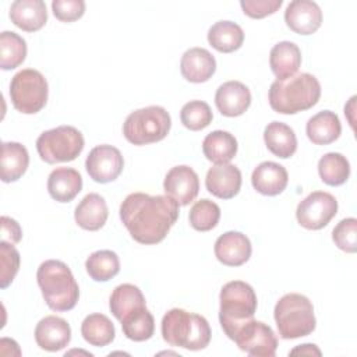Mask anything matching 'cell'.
I'll use <instances>...</instances> for the list:
<instances>
[{
	"instance_id": "obj_29",
	"label": "cell",
	"mask_w": 357,
	"mask_h": 357,
	"mask_svg": "<svg viewBox=\"0 0 357 357\" xmlns=\"http://www.w3.org/2000/svg\"><path fill=\"white\" fill-rule=\"evenodd\" d=\"M208 42L220 53H231L241 47L244 32L241 26L233 21H218L208 31Z\"/></svg>"
},
{
	"instance_id": "obj_23",
	"label": "cell",
	"mask_w": 357,
	"mask_h": 357,
	"mask_svg": "<svg viewBox=\"0 0 357 357\" xmlns=\"http://www.w3.org/2000/svg\"><path fill=\"white\" fill-rule=\"evenodd\" d=\"M82 190V177L73 167H57L47 177L49 195L57 202H70Z\"/></svg>"
},
{
	"instance_id": "obj_15",
	"label": "cell",
	"mask_w": 357,
	"mask_h": 357,
	"mask_svg": "<svg viewBox=\"0 0 357 357\" xmlns=\"http://www.w3.org/2000/svg\"><path fill=\"white\" fill-rule=\"evenodd\" d=\"M205 185L212 195L220 199H230L241 188V172L230 163L215 165L206 173Z\"/></svg>"
},
{
	"instance_id": "obj_31",
	"label": "cell",
	"mask_w": 357,
	"mask_h": 357,
	"mask_svg": "<svg viewBox=\"0 0 357 357\" xmlns=\"http://www.w3.org/2000/svg\"><path fill=\"white\" fill-rule=\"evenodd\" d=\"M81 335L86 343L95 347H105L114 340V325L112 321L99 312L89 314L81 324Z\"/></svg>"
},
{
	"instance_id": "obj_30",
	"label": "cell",
	"mask_w": 357,
	"mask_h": 357,
	"mask_svg": "<svg viewBox=\"0 0 357 357\" xmlns=\"http://www.w3.org/2000/svg\"><path fill=\"white\" fill-rule=\"evenodd\" d=\"M145 305L146 304L142 291L139 287L131 283L119 284L110 294L109 300V308L119 321H121L131 311Z\"/></svg>"
},
{
	"instance_id": "obj_10",
	"label": "cell",
	"mask_w": 357,
	"mask_h": 357,
	"mask_svg": "<svg viewBox=\"0 0 357 357\" xmlns=\"http://www.w3.org/2000/svg\"><path fill=\"white\" fill-rule=\"evenodd\" d=\"M231 340L236 342L240 350L255 357H273L278 349V339L272 328L254 318L241 324Z\"/></svg>"
},
{
	"instance_id": "obj_2",
	"label": "cell",
	"mask_w": 357,
	"mask_h": 357,
	"mask_svg": "<svg viewBox=\"0 0 357 357\" xmlns=\"http://www.w3.org/2000/svg\"><path fill=\"white\" fill-rule=\"evenodd\" d=\"M321 98L319 81L308 73L294 74L286 79H276L271 84L268 100L276 113L296 114L308 110Z\"/></svg>"
},
{
	"instance_id": "obj_9",
	"label": "cell",
	"mask_w": 357,
	"mask_h": 357,
	"mask_svg": "<svg viewBox=\"0 0 357 357\" xmlns=\"http://www.w3.org/2000/svg\"><path fill=\"white\" fill-rule=\"evenodd\" d=\"M49 95L46 78L33 68L18 71L10 82V99L15 110L24 114H35L40 112Z\"/></svg>"
},
{
	"instance_id": "obj_6",
	"label": "cell",
	"mask_w": 357,
	"mask_h": 357,
	"mask_svg": "<svg viewBox=\"0 0 357 357\" xmlns=\"http://www.w3.org/2000/svg\"><path fill=\"white\" fill-rule=\"evenodd\" d=\"M219 301V321L223 332L231 339L241 324L254 318L257 311V294L248 283L233 280L222 287Z\"/></svg>"
},
{
	"instance_id": "obj_17",
	"label": "cell",
	"mask_w": 357,
	"mask_h": 357,
	"mask_svg": "<svg viewBox=\"0 0 357 357\" xmlns=\"http://www.w3.org/2000/svg\"><path fill=\"white\" fill-rule=\"evenodd\" d=\"M36 344L46 351H59L71 340V328L68 322L56 315L42 318L35 328Z\"/></svg>"
},
{
	"instance_id": "obj_43",
	"label": "cell",
	"mask_w": 357,
	"mask_h": 357,
	"mask_svg": "<svg viewBox=\"0 0 357 357\" xmlns=\"http://www.w3.org/2000/svg\"><path fill=\"white\" fill-rule=\"evenodd\" d=\"M297 353H301V354H310V356H312V354L321 356V350H319L315 344H310V343H307V344H301V346H298V347H296V349H293V350L290 351V354H297Z\"/></svg>"
},
{
	"instance_id": "obj_39",
	"label": "cell",
	"mask_w": 357,
	"mask_h": 357,
	"mask_svg": "<svg viewBox=\"0 0 357 357\" xmlns=\"http://www.w3.org/2000/svg\"><path fill=\"white\" fill-rule=\"evenodd\" d=\"M332 240L337 248L344 252H356L357 250V219H342L332 230Z\"/></svg>"
},
{
	"instance_id": "obj_19",
	"label": "cell",
	"mask_w": 357,
	"mask_h": 357,
	"mask_svg": "<svg viewBox=\"0 0 357 357\" xmlns=\"http://www.w3.org/2000/svg\"><path fill=\"white\" fill-rule=\"evenodd\" d=\"M180 71L190 82H206L216 71V60L209 50L204 47H191L181 56Z\"/></svg>"
},
{
	"instance_id": "obj_25",
	"label": "cell",
	"mask_w": 357,
	"mask_h": 357,
	"mask_svg": "<svg viewBox=\"0 0 357 357\" xmlns=\"http://www.w3.org/2000/svg\"><path fill=\"white\" fill-rule=\"evenodd\" d=\"M305 132L312 144L328 145L340 137L342 124L335 112L322 110L307 121Z\"/></svg>"
},
{
	"instance_id": "obj_42",
	"label": "cell",
	"mask_w": 357,
	"mask_h": 357,
	"mask_svg": "<svg viewBox=\"0 0 357 357\" xmlns=\"http://www.w3.org/2000/svg\"><path fill=\"white\" fill-rule=\"evenodd\" d=\"M1 237L4 241H10L13 244L21 241L22 230L17 220L8 216H1Z\"/></svg>"
},
{
	"instance_id": "obj_4",
	"label": "cell",
	"mask_w": 357,
	"mask_h": 357,
	"mask_svg": "<svg viewBox=\"0 0 357 357\" xmlns=\"http://www.w3.org/2000/svg\"><path fill=\"white\" fill-rule=\"evenodd\" d=\"M162 337L174 347L187 350H202L211 342V326L208 321L198 314L183 308H172L162 318Z\"/></svg>"
},
{
	"instance_id": "obj_28",
	"label": "cell",
	"mask_w": 357,
	"mask_h": 357,
	"mask_svg": "<svg viewBox=\"0 0 357 357\" xmlns=\"http://www.w3.org/2000/svg\"><path fill=\"white\" fill-rule=\"evenodd\" d=\"M237 139L233 134L223 130L209 132L202 141V152L205 158L215 165L229 163L237 153Z\"/></svg>"
},
{
	"instance_id": "obj_34",
	"label": "cell",
	"mask_w": 357,
	"mask_h": 357,
	"mask_svg": "<svg viewBox=\"0 0 357 357\" xmlns=\"http://www.w3.org/2000/svg\"><path fill=\"white\" fill-rule=\"evenodd\" d=\"M318 173L325 184L337 187L347 181L350 176V163L342 153L329 152L319 159Z\"/></svg>"
},
{
	"instance_id": "obj_8",
	"label": "cell",
	"mask_w": 357,
	"mask_h": 357,
	"mask_svg": "<svg viewBox=\"0 0 357 357\" xmlns=\"http://www.w3.org/2000/svg\"><path fill=\"white\" fill-rule=\"evenodd\" d=\"M84 144L79 130L73 126H59L38 137L36 151L43 162L54 165L74 160L82 152Z\"/></svg>"
},
{
	"instance_id": "obj_21",
	"label": "cell",
	"mask_w": 357,
	"mask_h": 357,
	"mask_svg": "<svg viewBox=\"0 0 357 357\" xmlns=\"http://www.w3.org/2000/svg\"><path fill=\"white\" fill-rule=\"evenodd\" d=\"M10 20L25 32H36L47 21L46 4L42 0H17L10 7Z\"/></svg>"
},
{
	"instance_id": "obj_7",
	"label": "cell",
	"mask_w": 357,
	"mask_h": 357,
	"mask_svg": "<svg viewBox=\"0 0 357 357\" xmlns=\"http://www.w3.org/2000/svg\"><path fill=\"white\" fill-rule=\"evenodd\" d=\"M172 119L162 106H148L131 112L124 124L123 134L132 145H146L162 141L170 131Z\"/></svg>"
},
{
	"instance_id": "obj_26",
	"label": "cell",
	"mask_w": 357,
	"mask_h": 357,
	"mask_svg": "<svg viewBox=\"0 0 357 357\" xmlns=\"http://www.w3.org/2000/svg\"><path fill=\"white\" fill-rule=\"evenodd\" d=\"M264 141L266 148L278 158L287 159L297 151V137L294 130L282 123L272 121L264 130Z\"/></svg>"
},
{
	"instance_id": "obj_20",
	"label": "cell",
	"mask_w": 357,
	"mask_h": 357,
	"mask_svg": "<svg viewBox=\"0 0 357 357\" xmlns=\"http://www.w3.org/2000/svg\"><path fill=\"white\" fill-rule=\"evenodd\" d=\"M289 181L287 170L276 162H262L259 163L251 176L252 187L262 195L275 197L283 192Z\"/></svg>"
},
{
	"instance_id": "obj_14",
	"label": "cell",
	"mask_w": 357,
	"mask_h": 357,
	"mask_svg": "<svg viewBox=\"0 0 357 357\" xmlns=\"http://www.w3.org/2000/svg\"><path fill=\"white\" fill-rule=\"evenodd\" d=\"M286 25L298 35H311L322 24V11L315 1L293 0L284 11Z\"/></svg>"
},
{
	"instance_id": "obj_3",
	"label": "cell",
	"mask_w": 357,
	"mask_h": 357,
	"mask_svg": "<svg viewBox=\"0 0 357 357\" xmlns=\"http://www.w3.org/2000/svg\"><path fill=\"white\" fill-rule=\"evenodd\" d=\"M36 280L47 307L53 311H70L79 298L78 283L71 269L61 261L47 259L36 272Z\"/></svg>"
},
{
	"instance_id": "obj_11",
	"label": "cell",
	"mask_w": 357,
	"mask_h": 357,
	"mask_svg": "<svg viewBox=\"0 0 357 357\" xmlns=\"http://www.w3.org/2000/svg\"><path fill=\"white\" fill-rule=\"evenodd\" d=\"M336 213L337 201L332 194L325 191L311 192L296 209L297 222L307 230H319L325 227Z\"/></svg>"
},
{
	"instance_id": "obj_5",
	"label": "cell",
	"mask_w": 357,
	"mask_h": 357,
	"mask_svg": "<svg viewBox=\"0 0 357 357\" xmlns=\"http://www.w3.org/2000/svg\"><path fill=\"white\" fill-rule=\"evenodd\" d=\"M273 317L282 339H297L315 331L314 305L303 294L289 293L280 297L275 305Z\"/></svg>"
},
{
	"instance_id": "obj_32",
	"label": "cell",
	"mask_w": 357,
	"mask_h": 357,
	"mask_svg": "<svg viewBox=\"0 0 357 357\" xmlns=\"http://www.w3.org/2000/svg\"><path fill=\"white\" fill-rule=\"evenodd\" d=\"M120 322L124 336L134 342L148 340L155 332V319L146 305L131 311Z\"/></svg>"
},
{
	"instance_id": "obj_24",
	"label": "cell",
	"mask_w": 357,
	"mask_h": 357,
	"mask_svg": "<svg viewBox=\"0 0 357 357\" xmlns=\"http://www.w3.org/2000/svg\"><path fill=\"white\" fill-rule=\"evenodd\" d=\"M269 66L278 79L293 77L301 66V52L298 46L289 40L276 43L269 53Z\"/></svg>"
},
{
	"instance_id": "obj_12",
	"label": "cell",
	"mask_w": 357,
	"mask_h": 357,
	"mask_svg": "<svg viewBox=\"0 0 357 357\" xmlns=\"http://www.w3.org/2000/svg\"><path fill=\"white\" fill-rule=\"evenodd\" d=\"M124 167L121 152L112 145H98L86 156L85 169L89 177L100 184L114 181Z\"/></svg>"
},
{
	"instance_id": "obj_35",
	"label": "cell",
	"mask_w": 357,
	"mask_h": 357,
	"mask_svg": "<svg viewBox=\"0 0 357 357\" xmlns=\"http://www.w3.org/2000/svg\"><path fill=\"white\" fill-rule=\"evenodd\" d=\"M26 57V42L15 32L0 33V67L3 70L17 68Z\"/></svg>"
},
{
	"instance_id": "obj_36",
	"label": "cell",
	"mask_w": 357,
	"mask_h": 357,
	"mask_svg": "<svg viewBox=\"0 0 357 357\" xmlns=\"http://www.w3.org/2000/svg\"><path fill=\"white\" fill-rule=\"evenodd\" d=\"M220 219V208L211 199L197 201L188 213V220L192 229L198 231L212 230Z\"/></svg>"
},
{
	"instance_id": "obj_41",
	"label": "cell",
	"mask_w": 357,
	"mask_h": 357,
	"mask_svg": "<svg viewBox=\"0 0 357 357\" xmlns=\"http://www.w3.org/2000/svg\"><path fill=\"white\" fill-rule=\"evenodd\" d=\"M282 0H241L240 6L243 13L250 18H264L271 14H275L280 6Z\"/></svg>"
},
{
	"instance_id": "obj_33",
	"label": "cell",
	"mask_w": 357,
	"mask_h": 357,
	"mask_svg": "<svg viewBox=\"0 0 357 357\" xmlns=\"http://www.w3.org/2000/svg\"><path fill=\"white\" fill-rule=\"evenodd\" d=\"M85 268L95 282H107L120 272V259L112 250H99L86 258Z\"/></svg>"
},
{
	"instance_id": "obj_37",
	"label": "cell",
	"mask_w": 357,
	"mask_h": 357,
	"mask_svg": "<svg viewBox=\"0 0 357 357\" xmlns=\"http://www.w3.org/2000/svg\"><path fill=\"white\" fill-rule=\"evenodd\" d=\"M213 114L209 105L204 100H191L181 107L180 120L191 131H199L212 123Z\"/></svg>"
},
{
	"instance_id": "obj_13",
	"label": "cell",
	"mask_w": 357,
	"mask_h": 357,
	"mask_svg": "<svg viewBox=\"0 0 357 357\" xmlns=\"http://www.w3.org/2000/svg\"><path fill=\"white\" fill-rule=\"evenodd\" d=\"M163 190L167 197L178 205L185 206L192 202L199 191L198 174L187 165L172 167L163 181Z\"/></svg>"
},
{
	"instance_id": "obj_38",
	"label": "cell",
	"mask_w": 357,
	"mask_h": 357,
	"mask_svg": "<svg viewBox=\"0 0 357 357\" xmlns=\"http://www.w3.org/2000/svg\"><path fill=\"white\" fill-rule=\"evenodd\" d=\"M0 287L6 289L8 287L18 269H20V252L13 245V243H7L1 240L0 243Z\"/></svg>"
},
{
	"instance_id": "obj_1",
	"label": "cell",
	"mask_w": 357,
	"mask_h": 357,
	"mask_svg": "<svg viewBox=\"0 0 357 357\" xmlns=\"http://www.w3.org/2000/svg\"><path fill=\"white\" fill-rule=\"evenodd\" d=\"M120 219L137 243L158 244L177 222L178 204L167 195L132 192L120 205Z\"/></svg>"
},
{
	"instance_id": "obj_16",
	"label": "cell",
	"mask_w": 357,
	"mask_h": 357,
	"mask_svg": "<svg viewBox=\"0 0 357 357\" xmlns=\"http://www.w3.org/2000/svg\"><path fill=\"white\" fill-rule=\"evenodd\" d=\"M251 241L240 231H226L215 241V255L226 266H240L251 257Z\"/></svg>"
},
{
	"instance_id": "obj_27",
	"label": "cell",
	"mask_w": 357,
	"mask_h": 357,
	"mask_svg": "<svg viewBox=\"0 0 357 357\" xmlns=\"http://www.w3.org/2000/svg\"><path fill=\"white\" fill-rule=\"evenodd\" d=\"M29 155L26 148L20 142H3L0 158V176L4 183L17 181L26 172Z\"/></svg>"
},
{
	"instance_id": "obj_22",
	"label": "cell",
	"mask_w": 357,
	"mask_h": 357,
	"mask_svg": "<svg viewBox=\"0 0 357 357\" xmlns=\"http://www.w3.org/2000/svg\"><path fill=\"white\" fill-rule=\"evenodd\" d=\"M109 216V209L106 201L102 195L96 192L86 194L81 202L77 205L74 212V219L77 225L89 231H96L106 223Z\"/></svg>"
},
{
	"instance_id": "obj_18",
	"label": "cell",
	"mask_w": 357,
	"mask_h": 357,
	"mask_svg": "<svg viewBox=\"0 0 357 357\" xmlns=\"http://www.w3.org/2000/svg\"><path fill=\"white\" fill-rule=\"evenodd\" d=\"M218 110L226 117L241 116L251 105V92L240 81H227L222 84L215 93Z\"/></svg>"
},
{
	"instance_id": "obj_40",
	"label": "cell",
	"mask_w": 357,
	"mask_h": 357,
	"mask_svg": "<svg viewBox=\"0 0 357 357\" xmlns=\"http://www.w3.org/2000/svg\"><path fill=\"white\" fill-rule=\"evenodd\" d=\"M54 17L61 22H73L79 20L85 13V1L82 0H54L52 1Z\"/></svg>"
}]
</instances>
